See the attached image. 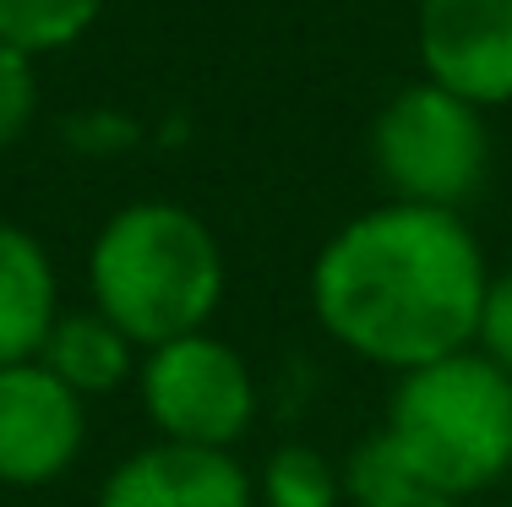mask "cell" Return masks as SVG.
Here are the masks:
<instances>
[{"mask_svg":"<svg viewBox=\"0 0 512 507\" xmlns=\"http://www.w3.org/2000/svg\"><path fill=\"white\" fill-rule=\"evenodd\" d=\"M485 289L480 240L458 213L393 202L360 213L322 246L311 306L344 349L409 377L474 349Z\"/></svg>","mask_w":512,"mask_h":507,"instance_id":"obj_1","label":"cell"},{"mask_svg":"<svg viewBox=\"0 0 512 507\" xmlns=\"http://www.w3.org/2000/svg\"><path fill=\"white\" fill-rule=\"evenodd\" d=\"M93 311L131 344H175L207 333L224 300V251L197 213L175 202H131L99 229L88 257Z\"/></svg>","mask_w":512,"mask_h":507,"instance_id":"obj_2","label":"cell"},{"mask_svg":"<svg viewBox=\"0 0 512 507\" xmlns=\"http://www.w3.org/2000/svg\"><path fill=\"white\" fill-rule=\"evenodd\" d=\"M382 431L414 486L463 502L512 469V377L480 349L420 366L398 382Z\"/></svg>","mask_w":512,"mask_h":507,"instance_id":"obj_3","label":"cell"},{"mask_svg":"<svg viewBox=\"0 0 512 507\" xmlns=\"http://www.w3.org/2000/svg\"><path fill=\"white\" fill-rule=\"evenodd\" d=\"M371 153L398 202L458 213V202H469L485 186L491 137L474 104L453 99L436 82H414L376 115Z\"/></svg>","mask_w":512,"mask_h":507,"instance_id":"obj_4","label":"cell"},{"mask_svg":"<svg viewBox=\"0 0 512 507\" xmlns=\"http://www.w3.org/2000/svg\"><path fill=\"white\" fill-rule=\"evenodd\" d=\"M142 404L164 442L186 448H224L246 437L256 415V382L240 349L213 333H186L175 344L148 349L142 366Z\"/></svg>","mask_w":512,"mask_h":507,"instance_id":"obj_5","label":"cell"},{"mask_svg":"<svg viewBox=\"0 0 512 507\" xmlns=\"http://www.w3.org/2000/svg\"><path fill=\"white\" fill-rule=\"evenodd\" d=\"M420 66L425 82L453 99H512V0H420Z\"/></svg>","mask_w":512,"mask_h":507,"instance_id":"obj_6","label":"cell"},{"mask_svg":"<svg viewBox=\"0 0 512 507\" xmlns=\"http://www.w3.org/2000/svg\"><path fill=\"white\" fill-rule=\"evenodd\" d=\"M88 437L82 398L55 382L39 360L0 366V480L44 486L77 458Z\"/></svg>","mask_w":512,"mask_h":507,"instance_id":"obj_7","label":"cell"},{"mask_svg":"<svg viewBox=\"0 0 512 507\" xmlns=\"http://www.w3.org/2000/svg\"><path fill=\"white\" fill-rule=\"evenodd\" d=\"M251 475L224 448L153 442L104 480L99 507H251Z\"/></svg>","mask_w":512,"mask_h":507,"instance_id":"obj_8","label":"cell"},{"mask_svg":"<svg viewBox=\"0 0 512 507\" xmlns=\"http://www.w3.org/2000/svg\"><path fill=\"white\" fill-rule=\"evenodd\" d=\"M60 317L50 251L17 224H0V366L39 360Z\"/></svg>","mask_w":512,"mask_h":507,"instance_id":"obj_9","label":"cell"},{"mask_svg":"<svg viewBox=\"0 0 512 507\" xmlns=\"http://www.w3.org/2000/svg\"><path fill=\"white\" fill-rule=\"evenodd\" d=\"M131 349L137 344L115 322H104L99 311H60L39 349V366L55 382H66L77 398H99L131 377Z\"/></svg>","mask_w":512,"mask_h":507,"instance_id":"obj_10","label":"cell"},{"mask_svg":"<svg viewBox=\"0 0 512 507\" xmlns=\"http://www.w3.org/2000/svg\"><path fill=\"white\" fill-rule=\"evenodd\" d=\"M104 0H0V44L22 55H50L93 28Z\"/></svg>","mask_w":512,"mask_h":507,"instance_id":"obj_11","label":"cell"},{"mask_svg":"<svg viewBox=\"0 0 512 507\" xmlns=\"http://www.w3.org/2000/svg\"><path fill=\"white\" fill-rule=\"evenodd\" d=\"M338 469L316 448H278L262 469L267 507H338Z\"/></svg>","mask_w":512,"mask_h":507,"instance_id":"obj_12","label":"cell"},{"mask_svg":"<svg viewBox=\"0 0 512 507\" xmlns=\"http://www.w3.org/2000/svg\"><path fill=\"white\" fill-rule=\"evenodd\" d=\"M344 486L355 491V502H376V497H387V491H404V486H414V475L404 469V458H398V448L387 442V431H376V437H371V442H360L355 458H349Z\"/></svg>","mask_w":512,"mask_h":507,"instance_id":"obj_13","label":"cell"},{"mask_svg":"<svg viewBox=\"0 0 512 507\" xmlns=\"http://www.w3.org/2000/svg\"><path fill=\"white\" fill-rule=\"evenodd\" d=\"M33 110H39V77H33V55L0 44V148L28 131Z\"/></svg>","mask_w":512,"mask_h":507,"instance_id":"obj_14","label":"cell"},{"mask_svg":"<svg viewBox=\"0 0 512 507\" xmlns=\"http://www.w3.org/2000/svg\"><path fill=\"white\" fill-rule=\"evenodd\" d=\"M474 344H480V355L491 360V366H502L507 377H512V273L491 279V289H485L480 333H474Z\"/></svg>","mask_w":512,"mask_h":507,"instance_id":"obj_15","label":"cell"},{"mask_svg":"<svg viewBox=\"0 0 512 507\" xmlns=\"http://www.w3.org/2000/svg\"><path fill=\"white\" fill-rule=\"evenodd\" d=\"M360 507H458V502L442 497V491H431V486H404V491H387V497L360 502Z\"/></svg>","mask_w":512,"mask_h":507,"instance_id":"obj_16","label":"cell"}]
</instances>
